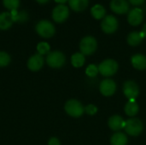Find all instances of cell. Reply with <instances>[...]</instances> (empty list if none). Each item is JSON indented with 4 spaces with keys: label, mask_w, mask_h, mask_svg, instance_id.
Returning <instances> with one entry per match:
<instances>
[{
    "label": "cell",
    "mask_w": 146,
    "mask_h": 145,
    "mask_svg": "<svg viewBox=\"0 0 146 145\" xmlns=\"http://www.w3.org/2000/svg\"><path fill=\"white\" fill-rule=\"evenodd\" d=\"M118 68V63L115 60L107 59L98 65V72L104 77H110L116 73Z\"/></svg>",
    "instance_id": "obj_5"
},
{
    "label": "cell",
    "mask_w": 146,
    "mask_h": 145,
    "mask_svg": "<svg viewBox=\"0 0 146 145\" xmlns=\"http://www.w3.org/2000/svg\"><path fill=\"white\" fill-rule=\"evenodd\" d=\"M123 93L129 100H135L139 94V87L135 81L127 80L123 85Z\"/></svg>",
    "instance_id": "obj_9"
},
{
    "label": "cell",
    "mask_w": 146,
    "mask_h": 145,
    "mask_svg": "<svg viewBox=\"0 0 146 145\" xmlns=\"http://www.w3.org/2000/svg\"><path fill=\"white\" fill-rule=\"evenodd\" d=\"M47 64L52 68H60L66 62V57L64 54L59 50L50 52L46 56Z\"/></svg>",
    "instance_id": "obj_6"
},
{
    "label": "cell",
    "mask_w": 146,
    "mask_h": 145,
    "mask_svg": "<svg viewBox=\"0 0 146 145\" xmlns=\"http://www.w3.org/2000/svg\"><path fill=\"white\" fill-rule=\"evenodd\" d=\"M69 16V9L65 4H58L52 11V19L57 22H64Z\"/></svg>",
    "instance_id": "obj_8"
},
{
    "label": "cell",
    "mask_w": 146,
    "mask_h": 145,
    "mask_svg": "<svg viewBox=\"0 0 146 145\" xmlns=\"http://www.w3.org/2000/svg\"><path fill=\"white\" fill-rule=\"evenodd\" d=\"M132 65L138 70L146 69V56L142 54H136L131 58Z\"/></svg>",
    "instance_id": "obj_15"
},
{
    "label": "cell",
    "mask_w": 146,
    "mask_h": 145,
    "mask_svg": "<svg viewBox=\"0 0 146 145\" xmlns=\"http://www.w3.org/2000/svg\"><path fill=\"white\" fill-rule=\"evenodd\" d=\"M44 60L43 56L37 53V54H34L33 56H32L28 59L27 68L29 70H31L33 72H37L41 69V68L44 65Z\"/></svg>",
    "instance_id": "obj_13"
},
{
    "label": "cell",
    "mask_w": 146,
    "mask_h": 145,
    "mask_svg": "<svg viewBox=\"0 0 146 145\" xmlns=\"http://www.w3.org/2000/svg\"><path fill=\"white\" fill-rule=\"evenodd\" d=\"M98 73H99V72H98V67H97V66L94 65V64L89 65V66L86 68V75L89 76V77H92V78L96 77V76L98 75Z\"/></svg>",
    "instance_id": "obj_27"
},
{
    "label": "cell",
    "mask_w": 146,
    "mask_h": 145,
    "mask_svg": "<svg viewBox=\"0 0 146 145\" xmlns=\"http://www.w3.org/2000/svg\"><path fill=\"white\" fill-rule=\"evenodd\" d=\"M118 26H119V21L117 18L112 15H106L101 22V28L103 32L107 34H111L116 32Z\"/></svg>",
    "instance_id": "obj_7"
},
{
    "label": "cell",
    "mask_w": 146,
    "mask_h": 145,
    "mask_svg": "<svg viewBox=\"0 0 146 145\" xmlns=\"http://www.w3.org/2000/svg\"><path fill=\"white\" fill-rule=\"evenodd\" d=\"M13 21H20V22H24L26 21H27L28 19V15L27 12H25L24 10L21 12H17V10H13L10 12Z\"/></svg>",
    "instance_id": "obj_23"
},
{
    "label": "cell",
    "mask_w": 146,
    "mask_h": 145,
    "mask_svg": "<svg viewBox=\"0 0 146 145\" xmlns=\"http://www.w3.org/2000/svg\"><path fill=\"white\" fill-rule=\"evenodd\" d=\"M100 92L105 97L112 96L116 91V84L113 79H106L100 83L99 85Z\"/></svg>",
    "instance_id": "obj_12"
},
{
    "label": "cell",
    "mask_w": 146,
    "mask_h": 145,
    "mask_svg": "<svg viewBox=\"0 0 146 145\" xmlns=\"http://www.w3.org/2000/svg\"><path fill=\"white\" fill-rule=\"evenodd\" d=\"M3 6L10 11L16 10L20 6V0H3Z\"/></svg>",
    "instance_id": "obj_24"
},
{
    "label": "cell",
    "mask_w": 146,
    "mask_h": 145,
    "mask_svg": "<svg viewBox=\"0 0 146 145\" xmlns=\"http://www.w3.org/2000/svg\"><path fill=\"white\" fill-rule=\"evenodd\" d=\"M110 6L111 10L118 15L127 14L130 9V4L127 0H111Z\"/></svg>",
    "instance_id": "obj_10"
},
{
    "label": "cell",
    "mask_w": 146,
    "mask_h": 145,
    "mask_svg": "<svg viewBox=\"0 0 146 145\" xmlns=\"http://www.w3.org/2000/svg\"><path fill=\"white\" fill-rule=\"evenodd\" d=\"M139 110V107L135 100H129V102L125 106V113L130 117L135 116Z\"/></svg>",
    "instance_id": "obj_20"
},
{
    "label": "cell",
    "mask_w": 146,
    "mask_h": 145,
    "mask_svg": "<svg viewBox=\"0 0 146 145\" xmlns=\"http://www.w3.org/2000/svg\"><path fill=\"white\" fill-rule=\"evenodd\" d=\"M11 58L10 56L4 52V51H0V68L6 67L10 63Z\"/></svg>",
    "instance_id": "obj_26"
},
{
    "label": "cell",
    "mask_w": 146,
    "mask_h": 145,
    "mask_svg": "<svg viewBox=\"0 0 146 145\" xmlns=\"http://www.w3.org/2000/svg\"><path fill=\"white\" fill-rule=\"evenodd\" d=\"M98 48V42L92 36L84 37L80 43V52L84 56H90L93 54Z\"/></svg>",
    "instance_id": "obj_2"
},
{
    "label": "cell",
    "mask_w": 146,
    "mask_h": 145,
    "mask_svg": "<svg viewBox=\"0 0 146 145\" xmlns=\"http://www.w3.org/2000/svg\"><path fill=\"white\" fill-rule=\"evenodd\" d=\"M129 3L137 7V6H140L142 4H144V3L145 2V0H128Z\"/></svg>",
    "instance_id": "obj_29"
},
{
    "label": "cell",
    "mask_w": 146,
    "mask_h": 145,
    "mask_svg": "<svg viewBox=\"0 0 146 145\" xmlns=\"http://www.w3.org/2000/svg\"><path fill=\"white\" fill-rule=\"evenodd\" d=\"M144 20L143 10L139 8H134L129 10L127 14V21L131 26H137L142 23Z\"/></svg>",
    "instance_id": "obj_11"
},
{
    "label": "cell",
    "mask_w": 146,
    "mask_h": 145,
    "mask_svg": "<svg viewBox=\"0 0 146 145\" xmlns=\"http://www.w3.org/2000/svg\"><path fill=\"white\" fill-rule=\"evenodd\" d=\"M38 3H40V4H44V3H48L50 0H36Z\"/></svg>",
    "instance_id": "obj_33"
},
{
    "label": "cell",
    "mask_w": 146,
    "mask_h": 145,
    "mask_svg": "<svg viewBox=\"0 0 146 145\" xmlns=\"http://www.w3.org/2000/svg\"><path fill=\"white\" fill-rule=\"evenodd\" d=\"M126 121L123 120V118L120 115H113L109 119V126L112 131H121V129H124Z\"/></svg>",
    "instance_id": "obj_14"
},
{
    "label": "cell",
    "mask_w": 146,
    "mask_h": 145,
    "mask_svg": "<svg viewBox=\"0 0 146 145\" xmlns=\"http://www.w3.org/2000/svg\"><path fill=\"white\" fill-rule=\"evenodd\" d=\"M13 18L10 12H3L0 14V29L7 30L13 25Z\"/></svg>",
    "instance_id": "obj_16"
},
{
    "label": "cell",
    "mask_w": 146,
    "mask_h": 145,
    "mask_svg": "<svg viewBox=\"0 0 146 145\" xmlns=\"http://www.w3.org/2000/svg\"><path fill=\"white\" fill-rule=\"evenodd\" d=\"M144 38H145V37L141 32H132L128 34V36L127 38V41L129 45L137 46L139 44H141V42L143 41Z\"/></svg>",
    "instance_id": "obj_18"
},
{
    "label": "cell",
    "mask_w": 146,
    "mask_h": 145,
    "mask_svg": "<svg viewBox=\"0 0 146 145\" xmlns=\"http://www.w3.org/2000/svg\"><path fill=\"white\" fill-rule=\"evenodd\" d=\"M69 7L75 12L84 11L89 4V0H68Z\"/></svg>",
    "instance_id": "obj_17"
},
{
    "label": "cell",
    "mask_w": 146,
    "mask_h": 145,
    "mask_svg": "<svg viewBox=\"0 0 146 145\" xmlns=\"http://www.w3.org/2000/svg\"><path fill=\"white\" fill-rule=\"evenodd\" d=\"M86 61L85 56L81 52H77L71 56V63L74 68H80L84 65Z\"/></svg>",
    "instance_id": "obj_22"
},
{
    "label": "cell",
    "mask_w": 146,
    "mask_h": 145,
    "mask_svg": "<svg viewBox=\"0 0 146 145\" xmlns=\"http://www.w3.org/2000/svg\"><path fill=\"white\" fill-rule=\"evenodd\" d=\"M124 130L126 132L133 137L139 136L144 130V126L142 121L138 118H131L127 120L125 123Z\"/></svg>",
    "instance_id": "obj_3"
},
{
    "label": "cell",
    "mask_w": 146,
    "mask_h": 145,
    "mask_svg": "<svg viewBox=\"0 0 146 145\" xmlns=\"http://www.w3.org/2000/svg\"><path fill=\"white\" fill-rule=\"evenodd\" d=\"M91 14L96 20H101L106 16V9L102 4L98 3L92 7Z\"/></svg>",
    "instance_id": "obj_19"
},
{
    "label": "cell",
    "mask_w": 146,
    "mask_h": 145,
    "mask_svg": "<svg viewBox=\"0 0 146 145\" xmlns=\"http://www.w3.org/2000/svg\"><path fill=\"white\" fill-rule=\"evenodd\" d=\"M64 109H65L66 113L68 115H70L71 117H74V118L80 117L85 112V108L83 107L81 103L75 99L68 100L66 103Z\"/></svg>",
    "instance_id": "obj_4"
},
{
    "label": "cell",
    "mask_w": 146,
    "mask_h": 145,
    "mask_svg": "<svg viewBox=\"0 0 146 145\" xmlns=\"http://www.w3.org/2000/svg\"><path fill=\"white\" fill-rule=\"evenodd\" d=\"M37 50H38V53L40 54L41 56L48 55L50 50V46L46 42H40L37 45Z\"/></svg>",
    "instance_id": "obj_25"
},
{
    "label": "cell",
    "mask_w": 146,
    "mask_h": 145,
    "mask_svg": "<svg viewBox=\"0 0 146 145\" xmlns=\"http://www.w3.org/2000/svg\"><path fill=\"white\" fill-rule=\"evenodd\" d=\"M85 112L89 115H94L98 112V108L93 104H88L85 107Z\"/></svg>",
    "instance_id": "obj_28"
},
{
    "label": "cell",
    "mask_w": 146,
    "mask_h": 145,
    "mask_svg": "<svg viewBox=\"0 0 146 145\" xmlns=\"http://www.w3.org/2000/svg\"><path fill=\"white\" fill-rule=\"evenodd\" d=\"M35 30L40 37L44 38H51L56 32L55 26L47 20H42L38 21L35 26Z\"/></svg>",
    "instance_id": "obj_1"
},
{
    "label": "cell",
    "mask_w": 146,
    "mask_h": 145,
    "mask_svg": "<svg viewBox=\"0 0 146 145\" xmlns=\"http://www.w3.org/2000/svg\"><path fill=\"white\" fill-rule=\"evenodd\" d=\"M56 3H59V4H64L65 3H67L68 0H54Z\"/></svg>",
    "instance_id": "obj_31"
},
{
    "label": "cell",
    "mask_w": 146,
    "mask_h": 145,
    "mask_svg": "<svg viewBox=\"0 0 146 145\" xmlns=\"http://www.w3.org/2000/svg\"><path fill=\"white\" fill-rule=\"evenodd\" d=\"M141 32L143 33L144 37H145V38H146V24H145V25H144V26H143V29H142Z\"/></svg>",
    "instance_id": "obj_32"
},
{
    "label": "cell",
    "mask_w": 146,
    "mask_h": 145,
    "mask_svg": "<svg viewBox=\"0 0 146 145\" xmlns=\"http://www.w3.org/2000/svg\"><path fill=\"white\" fill-rule=\"evenodd\" d=\"M48 145H61V143L59 141V139L57 138H50L49 142H48Z\"/></svg>",
    "instance_id": "obj_30"
},
{
    "label": "cell",
    "mask_w": 146,
    "mask_h": 145,
    "mask_svg": "<svg viewBox=\"0 0 146 145\" xmlns=\"http://www.w3.org/2000/svg\"><path fill=\"white\" fill-rule=\"evenodd\" d=\"M110 144L111 145H127V137L123 132H116L111 137Z\"/></svg>",
    "instance_id": "obj_21"
}]
</instances>
